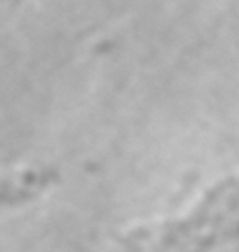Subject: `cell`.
<instances>
[{
	"label": "cell",
	"instance_id": "6da1fadb",
	"mask_svg": "<svg viewBox=\"0 0 239 252\" xmlns=\"http://www.w3.org/2000/svg\"><path fill=\"white\" fill-rule=\"evenodd\" d=\"M239 239V174L220 180L190 211L130 231L120 252H210Z\"/></svg>",
	"mask_w": 239,
	"mask_h": 252
}]
</instances>
